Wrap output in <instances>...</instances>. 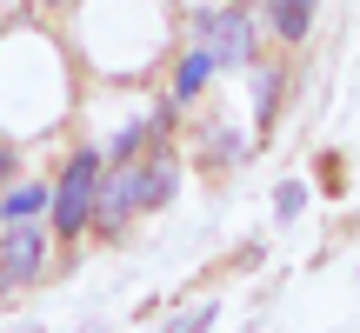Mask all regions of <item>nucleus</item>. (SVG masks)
<instances>
[{
  "mask_svg": "<svg viewBox=\"0 0 360 333\" xmlns=\"http://www.w3.org/2000/svg\"><path fill=\"white\" fill-rule=\"evenodd\" d=\"M167 187H174V166L167 160H154V166H120L114 180H101V200H94V220H101L107 233H120L127 227V214H141V207H160L167 200Z\"/></svg>",
  "mask_w": 360,
  "mask_h": 333,
  "instance_id": "obj_1",
  "label": "nucleus"
},
{
  "mask_svg": "<svg viewBox=\"0 0 360 333\" xmlns=\"http://www.w3.org/2000/svg\"><path fill=\"white\" fill-rule=\"evenodd\" d=\"M94 200H101V154H74V160H67V174H60V187L47 193L53 233H60V240H74V233L94 220Z\"/></svg>",
  "mask_w": 360,
  "mask_h": 333,
  "instance_id": "obj_2",
  "label": "nucleus"
},
{
  "mask_svg": "<svg viewBox=\"0 0 360 333\" xmlns=\"http://www.w3.org/2000/svg\"><path fill=\"white\" fill-rule=\"evenodd\" d=\"M193 47H200L214 67H247L254 60V27H247L240 7H214V13L193 20Z\"/></svg>",
  "mask_w": 360,
  "mask_h": 333,
  "instance_id": "obj_3",
  "label": "nucleus"
},
{
  "mask_svg": "<svg viewBox=\"0 0 360 333\" xmlns=\"http://www.w3.org/2000/svg\"><path fill=\"white\" fill-rule=\"evenodd\" d=\"M40 227H27V220H7V233H0V273L7 280H34L40 273Z\"/></svg>",
  "mask_w": 360,
  "mask_h": 333,
  "instance_id": "obj_4",
  "label": "nucleus"
},
{
  "mask_svg": "<svg viewBox=\"0 0 360 333\" xmlns=\"http://www.w3.org/2000/svg\"><path fill=\"white\" fill-rule=\"evenodd\" d=\"M267 20L281 40H307L314 34V0H267Z\"/></svg>",
  "mask_w": 360,
  "mask_h": 333,
  "instance_id": "obj_5",
  "label": "nucleus"
},
{
  "mask_svg": "<svg viewBox=\"0 0 360 333\" xmlns=\"http://www.w3.org/2000/svg\"><path fill=\"white\" fill-rule=\"evenodd\" d=\"M214 74V60H207L200 47L187 53V60H180V74H174V100H193V93H200V80Z\"/></svg>",
  "mask_w": 360,
  "mask_h": 333,
  "instance_id": "obj_6",
  "label": "nucleus"
},
{
  "mask_svg": "<svg viewBox=\"0 0 360 333\" xmlns=\"http://www.w3.org/2000/svg\"><path fill=\"white\" fill-rule=\"evenodd\" d=\"M40 207H47V187H13L7 200H0V220H34Z\"/></svg>",
  "mask_w": 360,
  "mask_h": 333,
  "instance_id": "obj_7",
  "label": "nucleus"
},
{
  "mask_svg": "<svg viewBox=\"0 0 360 333\" xmlns=\"http://www.w3.org/2000/svg\"><path fill=\"white\" fill-rule=\"evenodd\" d=\"M214 313H220L214 300H200V307H193V313H174V320L160 327V333H200V327H214Z\"/></svg>",
  "mask_w": 360,
  "mask_h": 333,
  "instance_id": "obj_8",
  "label": "nucleus"
},
{
  "mask_svg": "<svg viewBox=\"0 0 360 333\" xmlns=\"http://www.w3.org/2000/svg\"><path fill=\"white\" fill-rule=\"evenodd\" d=\"M300 207H307V187H300V180H287V187L274 193V214H281V220H294Z\"/></svg>",
  "mask_w": 360,
  "mask_h": 333,
  "instance_id": "obj_9",
  "label": "nucleus"
},
{
  "mask_svg": "<svg viewBox=\"0 0 360 333\" xmlns=\"http://www.w3.org/2000/svg\"><path fill=\"white\" fill-rule=\"evenodd\" d=\"M254 100H260V120H274V100H281V80H274V74H260V93H254Z\"/></svg>",
  "mask_w": 360,
  "mask_h": 333,
  "instance_id": "obj_10",
  "label": "nucleus"
},
{
  "mask_svg": "<svg viewBox=\"0 0 360 333\" xmlns=\"http://www.w3.org/2000/svg\"><path fill=\"white\" fill-rule=\"evenodd\" d=\"M0 294H7V273H0Z\"/></svg>",
  "mask_w": 360,
  "mask_h": 333,
  "instance_id": "obj_11",
  "label": "nucleus"
},
{
  "mask_svg": "<svg viewBox=\"0 0 360 333\" xmlns=\"http://www.w3.org/2000/svg\"><path fill=\"white\" fill-rule=\"evenodd\" d=\"M53 7H60V0H53Z\"/></svg>",
  "mask_w": 360,
  "mask_h": 333,
  "instance_id": "obj_12",
  "label": "nucleus"
},
{
  "mask_svg": "<svg viewBox=\"0 0 360 333\" xmlns=\"http://www.w3.org/2000/svg\"><path fill=\"white\" fill-rule=\"evenodd\" d=\"M233 7H240V0H233Z\"/></svg>",
  "mask_w": 360,
  "mask_h": 333,
  "instance_id": "obj_13",
  "label": "nucleus"
},
{
  "mask_svg": "<svg viewBox=\"0 0 360 333\" xmlns=\"http://www.w3.org/2000/svg\"><path fill=\"white\" fill-rule=\"evenodd\" d=\"M27 333H34V327H27Z\"/></svg>",
  "mask_w": 360,
  "mask_h": 333,
  "instance_id": "obj_14",
  "label": "nucleus"
}]
</instances>
